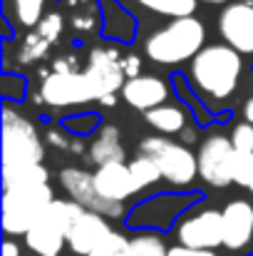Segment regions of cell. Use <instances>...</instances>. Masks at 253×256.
I'll return each instance as SVG.
<instances>
[{"mask_svg":"<svg viewBox=\"0 0 253 256\" xmlns=\"http://www.w3.org/2000/svg\"><path fill=\"white\" fill-rule=\"evenodd\" d=\"M147 122L162 134H181L186 127V114L176 104H162L147 112Z\"/></svg>","mask_w":253,"mask_h":256,"instance_id":"cell-18","label":"cell"},{"mask_svg":"<svg viewBox=\"0 0 253 256\" xmlns=\"http://www.w3.org/2000/svg\"><path fill=\"white\" fill-rule=\"evenodd\" d=\"M47 142L52 144V147H60V150H70V152H82V142H77V140H70L65 132H60V130H50L47 132Z\"/></svg>","mask_w":253,"mask_h":256,"instance_id":"cell-28","label":"cell"},{"mask_svg":"<svg viewBox=\"0 0 253 256\" xmlns=\"http://www.w3.org/2000/svg\"><path fill=\"white\" fill-rule=\"evenodd\" d=\"M112 234L107 216L97 214V212H84L82 216L75 222V226L70 229L67 236V246L80 256H89L107 236Z\"/></svg>","mask_w":253,"mask_h":256,"instance_id":"cell-14","label":"cell"},{"mask_svg":"<svg viewBox=\"0 0 253 256\" xmlns=\"http://www.w3.org/2000/svg\"><path fill=\"white\" fill-rule=\"evenodd\" d=\"M219 32L241 55L253 52V2H229L219 15Z\"/></svg>","mask_w":253,"mask_h":256,"instance_id":"cell-12","label":"cell"},{"mask_svg":"<svg viewBox=\"0 0 253 256\" xmlns=\"http://www.w3.org/2000/svg\"><path fill=\"white\" fill-rule=\"evenodd\" d=\"M139 2L142 8L152 10V12H159V15H167V18H189L194 15L196 10V0H134Z\"/></svg>","mask_w":253,"mask_h":256,"instance_id":"cell-20","label":"cell"},{"mask_svg":"<svg viewBox=\"0 0 253 256\" xmlns=\"http://www.w3.org/2000/svg\"><path fill=\"white\" fill-rule=\"evenodd\" d=\"M94 184L99 189V194L109 202H119L124 204L132 194L139 192L132 172H129V164L124 162H112V164H102L94 172Z\"/></svg>","mask_w":253,"mask_h":256,"instance_id":"cell-15","label":"cell"},{"mask_svg":"<svg viewBox=\"0 0 253 256\" xmlns=\"http://www.w3.org/2000/svg\"><path fill=\"white\" fill-rule=\"evenodd\" d=\"M139 152L154 157L164 179L174 186H191L199 176V157L186 144L171 142L167 137H147L142 140Z\"/></svg>","mask_w":253,"mask_h":256,"instance_id":"cell-6","label":"cell"},{"mask_svg":"<svg viewBox=\"0 0 253 256\" xmlns=\"http://www.w3.org/2000/svg\"><path fill=\"white\" fill-rule=\"evenodd\" d=\"M122 70H124L127 80H132V78H139V70H142V60H139L137 55H127V58H122Z\"/></svg>","mask_w":253,"mask_h":256,"instance_id":"cell-30","label":"cell"},{"mask_svg":"<svg viewBox=\"0 0 253 256\" xmlns=\"http://www.w3.org/2000/svg\"><path fill=\"white\" fill-rule=\"evenodd\" d=\"M206 48V28L199 18H174L164 28L152 32L144 42V52L157 65L191 62Z\"/></svg>","mask_w":253,"mask_h":256,"instance_id":"cell-2","label":"cell"},{"mask_svg":"<svg viewBox=\"0 0 253 256\" xmlns=\"http://www.w3.org/2000/svg\"><path fill=\"white\" fill-rule=\"evenodd\" d=\"M127 256H169V249L159 234H139L129 239Z\"/></svg>","mask_w":253,"mask_h":256,"instance_id":"cell-22","label":"cell"},{"mask_svg":"<svg viewBox=\"0 0 253 256\" xmlns=\"http://www.w3.org/2000/svg\"><path fill=\"white\" fill-rule=\"evenodd\" d=\"M179 137H181V142H184V144H191V142L196 140V132H194L191 127H184V132H181Z\"/></svg>","mask_w":253,"mask_h":256,"instance_id":"cell-33","label":"cell"},{"mask_svg":"<svg viewBox=\"0 0 253 256\" xmlns=\"http://www.w3.org/2000/svg\"><path fill=\"white\" fill-rule=\"evenodd\" d=\"M55 202L50 186V172L45 164L15 174L2 182V229L10 236L27 234L32 224Z\"/></svg>","mask_w":253,"mask_h":256,"instance_id":"cell-1","label":"cell"},{"mask_svg":"<svg viewBox=\"0 0 253 256\" xmlns=\"http://www.w3.org/2000/svg\"><path fill=\"white\" fill-rule=\"evenodd\" d=\"M124 144H122V134L114 124H102L89 144V162L102 167V164H112V162H124Z\"/></svg>","mask_w":253,"mask_h":256,"instance_id":"cell-17","label":"cell"},{"mask_svg":"<svg viewBox=\"0 0 253 256\" xmlns=\"http://www.w3.org/2000/svg\"><path fill=\"white\" fill-rule=\"evenodd\" d=\"M234 144L224 134H211L199 147V176L211 186H229L231 179V162H234Z\"/></svg>","mask_w":253,"mask_h":256,"instance_id":"cell-10","label":"cell"},{"mask_svg":"<svg viewBox=\"0 0 253 256\" xmlns=\"http://www.w3.org/2000/svg\"><path fill=\"white\" fill-rule=\"evenodd\" d=\"M251 192H253V186H251Z\"/></svg>","mask_w":253,"mask_h":256,"instance_id":"cell-36","label":"cell"},{"mask_svg":"<svg viewBox=\"0 0 253 256\" xmlns=\"http://www.w3.org/2000/svg\"><path fill=\"white\" fill-rule=\"evenodd\" d=\"M45 147L37 130L12 107L2 110V182L15 174L42 164Z\"/></svg>","mask_w":253,"mask_h":256,"instance_id":"cell-4","label":"cell"},{"mask_svg":"<svg viewBox=\"0 0 253 256\" xmlns=\"http://www.w3.org/2000/svg\"><path fill=\"white\" fill-rule=\"evenodd\" d=\"M84 212L87 209H82L72 199H55L45 209V214L32 224V229L25 234L27 249L35 252L37 256H57L67 244L70 229L75 226V222Z\"/></svg>","mask_w":253,"mask_h":256,"instance_id":"cell-5","label":"cell"},{"mask_svg":"<svg viewBox=\"0 0 253 256\" xmlns=\"http://www.w3.org/2000/svg\"><path fill=\"white\" fill-rule=\"evenodd\" d=\"M196 2H206V5H229L231 0H196Z\"/></svg>","mask_w":253,"mask_h":256,"instance_id":"cell-35","label":"cell"},{"mask_svg":"<svg viewBox=\"0 0 253 256\" xmlns=\"http://www.w3.org/2000/svg\"><path fill=\"white\" fill-rule=\"evenodd\" d=\"M244 117H246V122H251L253 124V97L246 102V107H244Z\"/></svg>","mask_w":253,"mask_h":256,"instance_id":"cell-34","label":"cell"},{"mask_svg":"<svg viewBox=\"0 0 253 256\" xmlns=\"http://www.w3.org/2000/svg\"><path fill=\"white\" fill-rule=\"evenodd\" d=\"M231 144L236 152H253V124L251 122H239L231 130Z\"/></svg>","mask_w":253,"mask_h":256,"instance_id":"cell-26","label":"cell"},{"mask_svg":"<svg viewBox=\"0 0 253 256\" xmlns=\"http://www.w3.org/2000/svg\"><path fill=\"white\" fill-rule=\"evenodd\" d=\"M224 246L231 252L244 249L253 239V204L236 199L229 202L224 209Z\"/></svg>","mask_w":253,"mask_h":256,"instance_id":"cell-13","label":"cell"},{"mask_svg":"<svg viewBox=\"0 0 253 256\" xmlns=\"http://www.w3.org/2000/svg\"><path fill=\"white\" fill-rule=\"evenodd\" d=\"M40 100L50 107H77L94 102L97 94L84 72H45L40 82Z\"/></svg>","mask_w":253,"mask_h":256,"instance_id":"cell-7","label":"cell"},{"mask_svg":"<svg viewBox=\"0 0 253 256\" xmlns=\"http://www.w3.org/2000/svg\"><path fill=\"white\" fill-rule=\"evenodd\" d=\"M60 184L70 194V199L77 202L87 212H97L107 219H117L124 214V204L104 199L94 184V174L80 170V167H65L60 172Z\"/></svg>","mask_w":253,"mask_h":256,"instance_id":"cell-8","label":"cell"},{"mask_svg":"<svg viewBox=\"0 0 253 256\" xmlns=\"http://www.w3.org/2000/svg\"><path fill=\"white\" fill-rule=\"evenodd\" d=\"M231 179L239 186H253V152H234L231 162Z\"/></svg>","mask_w":253,"mask_h":256,"instance_id":"cell-24","label":"cell"},{"mask_svg":"<svg viewBox=\"0 0 253 256\" xmlns=\"http://www.w3.org/2000/svg\"><path fill=\"white\" fill-rule=\"evenodd\" d=\"M12 2V12L15 20L25 28H37V22L45 18V0H10Z\"/></svg>","mask_w":253,"mask_h":256,"instance_id":"cell-23","label":"cell"},{"mask_svg":"<svg viewBox=\"0 0 253 256\" xmlns=\"http://www.w3.org/2000/svg\"><path fill=\"white\" fill-rule=\"evenodd\" d=\"M2 256H20V246L15 242H5L2 244Z\"/></svg>","mask_w":253,"mask_h":256,"instance_id":"cell-32","label":"cell"},{"mask_svg":"<svg viewBox=\"0 0 253 256\" xmlns=\"http://www.w3.org/2000/svg\"><path fill=\"white\" fill-rule=\"evenodd\" d=\"M84 78L89 80V85L97 94V102H102L104 97L114 94L117 90H122L127 82V75L122 70V58L114 48H92L89 58H87V68H84Z\"/></svg>","mask_w":253,"mask_h":256,"instance_id":"cell-9","label":"cell"},{"mask_svg":"<svg viewBox=\"0 0 253 256\" xmlns=\"http://www.w3.org/2000/svg\"><path fill=\"white\" fill-rule=\"evenodd\" d=\"M50 48H52V42H50L47 38H42L37 30H32V32L20 42V48H17V62H22V65H32V62L42 60V58L47 55Z\"/></svg>","mask_w":253,"mask_h":256,"instance_id":"cell-21","label":"cell"},{"mask_svg":"<svg viewBox=\"0 0 253 256\" xmlns=\"http://www.w3.org/2000/svg\"><path fill=\"white\" fill-rule=\"evenodd\" d=\"M244 72L241 52L229 45H206L189 68L191 82L199 92L209 94L211 100H226L239 87Z\"/></svg>","mask_w":253,"mask_h":256,"instance_id":"cell-3","label":"cell"},{"mask_svg":"<svg viewBox=\"0 0 253 256\" xmlns=\"http://www.w3.org/2000/svg\"><path fill=\"white\" fill-rule=\"evenodd\" d=\"M179 244L191 249H216L224 244V214L216 209H204L186 216L176 229Z\"/></svg>","mask_w":253,"mask_h":256,"instance_id":"cell-11","label":"cell"},{"mask_svg":"<svg viewBox=\"0 0 253 256\" xmlns=\"http://www.w3.org/2000/svg\"><path fill=\"white\" fill-rule=\"evenodd\" d=\"M127 249H129V239L119 232H112L89 256H127Z\"/></svg>","mask_w":253,"mask_h":256,"instance_id":"cell-25","label":"cell"},{"mask_svg":"<svg viewBox=\"0 0 253 256\" xmlns=\"http://www.w3.org/2000/svg\"><path fill=\"white\" fill-rule=\"evenodd\" d=\"M94 22H97L94 12H77V15L72 18V25H75L77 30H92Z\"/></svg>","mask_w":253,"mask_h":256,"instance_id":"cell-31","label":"cell"},{"mask_svg":"<svg viewBox=\"0 0 253 256\" xmlns=\"http://www.w3.org/2000/svg\"><path fill=\"white\" fill-rule=\"evenodd\" d=\"M169 256H216L214 249H191V246H184V244H176L169 249Z\"/></svg>","mask_w":253,"mask_h":256,"instance_id":"cell-29","label":"cell"},{"mask_svg":"<svg viewBox=\"0 0 253 256\" xmlns=\"http://www.w3.org/2000/svg\"><path fill=\"white\" fill-rule=\"evenodd\" d=\"M129 172H132V176H134V182H137L139 189L152 186V184H157L159 179H164V174L159 170L157 160L149 157V154H144V152H139V154L129 162Z\"/></svg>","mask_w":253,"mask_h":256,"instance_id":"cell-19","label":"cell"},{"mask_svg":"<svg viewBox=\"0 0 253 256\" xmlns=\"http://www.w3.org/2000/svg\"><path fill=\"white\" fill-rule=\"evenodd\" d=\"M122 97H124V102H129L134 110L149 112V110H154V107L167 104L169 87L164 80H159V78H154V75H139V78H132V80L124 82Z\"/></svg>","mask_w":253,"mask_h":256,"instance_id":"cell-16","label":"cell"},{"mask_svg":"<svg viewBox=\"0 0 253 256\" xmlns=\"http://www.w3.org/2000/svg\"><path fill=\"white\" fill-rule=\"evenodd\" d=\"M62 28H65V20H62V15L60 12H47L40 22H37V32L42 35V38H47L50 42H55L57 38H60V32H62Z\"/></svg>","mask_w":253,"mask_h":256,"instance_id":"cell-27","label":"cell"}]
</instances>
